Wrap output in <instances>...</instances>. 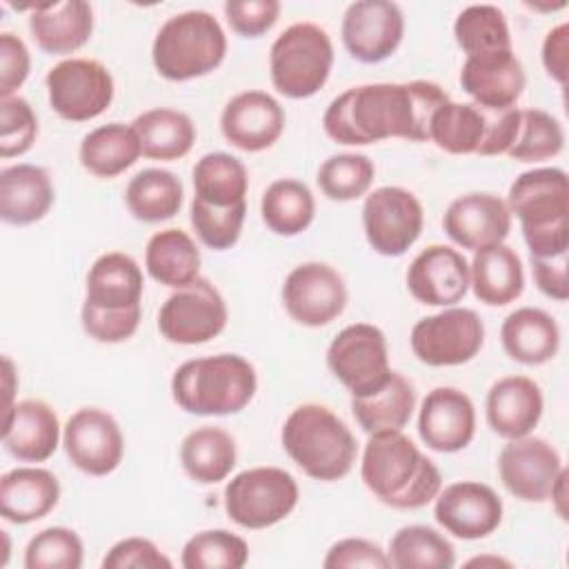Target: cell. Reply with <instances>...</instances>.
I'll list each match as a JSON object with an SVG mask.
<instances>
[{"label": "cell", "mask_w": 569, "mask_h": 569, "mask_svg": "<svg viewBox=\"0 0 569 569\" xmlns=\"http://www.w3.org/2000/svg\"><path fill=\"white\" fill-rule=\"evenodd\" d=\"M447 100V91L431 80L360 84L329 102L322 127L333 142L351 147L387 138L425 142L433 113Z\"/></svg>", "instance_id": "cell-1"}, {"label": "cell", "mask_w": 569, "mask_h": 569, "mask_svg": "<svg viewBox=\"0 0 569 569\" xmlns=\"http://www.w3.org/2000/svg\"><path fill=\"white\" fill-rule=\"evenodd\" d=\"M365 487L387 507L420 509L442 489L440 469L402 431L371 433L360 462Z\"/></svg>", "instance_id": "cell-2"}, {"label": "cell", "mask_w": 569, "mask_h": 569, "mask_svg": "<svg viewBox=\"0 0 569 569\" xmlns=\"http://www.w3.org/2000/svg\"><path fill=\"white\" fill-rule=\"evenodd\" d=\"M509 213L520 220L531 256L569 249V180L560 167L522 171L509 187Z\"/></svg>", "instance_id": "cell-3"}, {"label": "cell", "mask_w": 569, "mask_h": 569, "mask_svg": "<svg viewBox=\"0 0 569 569\" xmlns=\"http://www.w3.org/2000/svg\"><path fill=\"white\" fill-rule=\"evenodd\" d=\"M253 365L238 353H218L182 362L171 376L173 402L193 416H231L256 396Z\"/></svg>", "instance_id": "cell-4"}, {"label": "cell", "mask_w": 569, "mask_h": 569, "mask_svg": "<svg viewBox=\"0 0 569 569\" xmlns=\"http://www.w3.org/2000/svg\"><path fill=\"white\" fill-rule=\"evenodd\" d=\"M287 456L313 480L333 482L345 478L358 456L351 429L325 405L296 407L280 431Z\"/></svg>", "instance_id": "cell-5"}, {"label": "cell", "mask_w": 569, "mask_h": 569, "mask_svg": "<svg viewBox=\"0 0 569 569\" xmlns=\"http://www.w3.org/2000/svg\"><path fill=\"white\" fill-rule=\"evenodd\" d=\"M227 56V36L209 11L191 9L162 22L151 44L156 71L171 82L202 78Z\"/></svg>", "instance_id": "cell-6"}, {"label": "cell", "mask_w": 569, "mask_h": 569, "mask_svg": "<svg viewBox=\"0 0 569 569\" xmlns=\"http://www.w3.org/2000/svg\"><path fill=\"white\" fill-rule=\"evenodd\" d=\"M520 127V109H491L476 102L447 100L431 118L429 140L451 156L507 153Z\"/></svg>", "instance_id": "cell-7"}, {"label": "cell", "mask_w": 569, "mask_h": 569, "mask_svg": "<svg viewBox=\"0 0 569 569\" xmlns=\"http://www.w3.org/2000/svg\"><path fill=\"white\" fill-rule=\"evenodd\" d=\"M333 44L313 22H293L269 49V73L278 93L302 100L316 96L329 80Z\"/></svg>", "instance_id": "cell-8"}, {"label": "cell", "mask_w": 569, "mask_h": 569, "mask_svg": "<svg viewBox=\"0 0 569 569\" xmlns=\"http://www.w3.org/2000/svg\"><path fill=\"white\" fill-rule=\"evenodd\" d=\"M298 482L280 467H253L236 473L224 487V511L238 527L267 529L298 505Z\"/></svg>", "instance_id": "cell-9"}, {"label": "cell", "mask_w": 569, "mask_h": 569, "mask_svg": "<svg viewBox=\"0 0 569 569\" xmlns=\"http://www.w3.org/2000/svg\"><path fill=\"white\" fill-rule=\"evenodd\" d=\"M327 367L351 398L376 393L391 378L385 333L369 322L345 327L327 349Z\"/></svg>", "instance_id": "cell-10"}, {"label": "cell", "mask_w": 569, "mask_h": 569, "mask_svg": "<svg viewBox=\"0 0 569 569\" xmlns=\"http://www.w3.org/2000/svg\"><path fill=\"white\" fill-rule=\"evenodd\" d=\"M413 356L429 367H456L473 360L485 342V325L473 309L445 307L420 318L409 336Z\"/></svg>", "instance_id": "cell-11"}, {"label": "cell", "mask_w": 569, "mask_h": 569, "mask_svg": "<svg viewBox=\"0 0 569 569\" xmlns=\"http://www.w3.org/2000/svg\"><path fill=\"white\" fill-rule=\"evenodd\" d=\"M51 109L71 122H87L104 113L116 87L111 71L93 58H67L47 73Z\"/></svg>", "instance_id": "cell-12"}, {"label": "cell", "mask_w": 569, "mask_h": 569, "mask_svg": "<svg viewBox=\"0 0 569 569\" xmlns=\"http://www.w3.org/2000/svg\"><path fill=\"white\" fill-rule=\"evenodd\" d=\"M227 318L229 311L216 284L207 278H196L162 302L158 329L173 345H202L224 331Z\"/></svg>", "instance_id": "cell-13"}, {"label": "cell", "mask_w": 569, "mask_h": 569, "mask_svg": "<svg viewBox=\"0 0 569 569\" xmlns=\"http://www.w3.org/2000/svg\"><path fill=\"white\" fill-rule=\"evenodd\" d=\"M422 224V204L405 187H378L365 198V238L369 247L380 256H402L420 238Z\"/></svg>", "instance_id": "cell-14"}, {"label": "cell", "mask_w": 569, "mask_h": 569, "mask_svg": "<svg viewBox=\"0 0 569 569\" xmlns=\"http://www.w3.org/2000/svg\"><path fill=\"white\" fill-rule=\"evenodd\" d=\"M282 305L298 325L325 327L345 311L347 284L331 264L302 262L284 278Z\"/></svg>", "instance_id": "cell-15"}, {"label": "cell", "mask_w": 569, "mask_h": 569, "mask_svg": "<svg viewBox=\"0 0 569 569\" xmlns=\"http://www.w3.org/2000/svg\"><path fill=\"white\" fill-rule=\"evenodd\" d=\"M62 445L76 469L87 476H109L124 453L116 418L98 407H82L62 427Z\"/></svg>", "instance_id": "cell-16"}, {"label": "cell", "mask_w": 569, "mask_h": 569, "mask_svg": "<svg viewBox=\"0 0 569 569\" xmlns=\"http://www.w3.org/2000/svg\"><path fill=\"white\" fill-rule=\"evenodd\" d=\"M340 36L353 60L365 64L382 62L393 56L402 42V9L391 0L351 2L342 16Z\"/></svg>", "instance_id": "cell-17"}, {"label": "cell", "mask_w": 569, "mask_h": 569, "mask_svg": "<svg viewBox=\"0 0 569 569\" xmlns=\"http://www.w3.org/2000/svg\"><path fill=\"white\" fill-rule=\"evenodd\" d=\"M560 471V453L545 438H513L498 456V473L505 489L525 502H545Z\"/></svg>", "instance_id": "cell-18"}, {"label": "cell", "mask_w": 569, "mask_h": 569, "mask_svg": "<svg viewBox=\"0 0 569 569\" xmlns=\"http://www.w3.org/2000/svg\"><path fill=\"white\" fill-rule=\"evenodd\" d=\"M433 500L436 522L462 540L487 538L502 522V500L485 482L462 480L447 485Z\"/></svg>", "instance_id": "cell-19"}, {"label": "cell", "mask_w": 569, "mask_h": 569, "mask_svg": "<svg viewBox=\"0 0 569 569\" xmlns=\"http://www.w3.org/2000/svg\"><path fill=\"white\" fill-rule=\"evenodd\" d=\"M445 233L462 249L480 251L502 244L511 231V213L496 193L471 191L449 202L442 216Z\"/></svg>", "instance_id": "cell-20"}, {"label": "cell", "mask_w": 569, "mask_h": 569, "mask_svg": "<svg viewBox=\"0 0 569 569\" xmlns=\"http://www.w3.org/2000/svg\"><path fill=\"white\" fill-rule=\"evenodd\" d=\"M284 109L260 89L233 96L220 113V131L224 140L242 151L256 153L269 149L284 131Z\"/></svg>", "instance_id": "cell-21"}, {"label": "cell", "mask_w": 569, "mask_h": 569, "mask_svg": "<svg viewBox=\"0 0 569 569\" xmlns=\"http://www.w3.org/2000/svg\"><path fill=\"white\" fill-rule=\"evenodd\" d=\"M409 293L429 307H456L469 291V262L447 244H429L407 269Z\"/></svg>", "instance_id": "cell-22"}, {"label": "cell", "mask_w": 569, "mask_h": 569, "mask_svg": "<svg viewBox=\"0 0 569 569\" xmlns=\"http://www.w3.org/2000/svg\"><path fill=\"white\" fill-rule=\"evenodd\" d=\"M418 433L438 453L465 449L476 433V407L471 398L456 387L431 389L420 405Z\"/></svg>", "instance_id": "cell-23"}, {"label": "cell", "mask_w": 569, "mask_h": 569, "mask_svg": "<svg viewBox=\"0 0 569 569\" xmlns=\"http://www.w3.org/2000/svg\"><path fill=\"white\" fill-rule=\"evenodd\" d=\"M2 445L22 462H44L60 445V422L44 400H20L2 413Z\"/></svg>", "instance_id": "cell-24"}, {"label": "cell", "mask_w": 569, "mask_h": 569, "mask_svg": "<svg viewBox=\"0 0 569 569\" xmlns=\"http://www.w3.org/2000/svg\"><path fill=\"white\" fill-rule=\"evenodd\" d=\"M545 398L527 376H505L496 380L487 393L485 413L493 433L513 440L529 436L540 422Z\"/></svg>", "instance_id": "cell-25"}, {"label": "cell", "mask_w": 569, "mask_h": 569, "mask_svg": "<svg viewBox=\"0 0 569 569\" xmlns=\"http://www.w3.org/2000/svg\"><path fill=\"white\" fill-rule=\"evenodd\" d=\"M460 84L476 104L505 109L516 107L525 91L527 76L513 51L467 58L460 69Z\"/></svg>", "instance_id": "cell-26"}, {"label": "cell", "mask_w": 569, "mask_h": 569, "mask_svg": "<svg viewBox=\"0 0 569 569\" xmlns=\"http://www.w3.org/2000/svg\"><path fill=\"white\" fill-rule=\"evenodd\" d=\"M29 31L44 53H73L91 38L93 9L84 0L38 4L31 9Z\"/></svg>", "instance_id": "cell-27"}, {"label": "cell", "mask_w": 569, "mask_h": 569, "mask_svg": "<svg viewBox=\"0 0 569 569\" xmlns=\"http://www.w3.org/2000/svg\"><path fill=\"white\" fill-rule=\"evenodd\" d=\"M60 500L58 478L42 467H16L0 478V516L13 525L44 518Z\"/></svg>", "instance_id": "cell-28"}, {"label": "cell", "mask_w": 569, "mask_h": 569, "mask_svg": "<svg viewBox=\"0 0 569 569\" xmlns=\"http://www.w3.org/2000/svg\"><path fill=\"white\" fill-rule=\"evenodd\" d=\"M53 184L38 164H11L0 171V218L7 224L24 227L42 220L53 204Z\"/></svg>", "instance_id": "cell-29"}, {"label": "cell", "mask_w": 569, "mask_h": 569, "mask_svg": "<svg viewBox=\"0 0 569 569\" xmlns=\"http://www.w3.org/2000/svg\"><path fill=\"white\" fill-rule=\"evenodd\" d=\"M505 353L520 365H545L560 347V329L556 320L538 307H520L511 311L500 327Z\"/></svg>", "instance_id": "cell-30"}, {"label": "cell", "mask_w": 569, "mask_h": 569, "mask_svg": "<svg viewBox=\"0 0 569 569\" xmlns=\"http://www.w3.org/2000/svg\"><path fill=\"white\" fill-rule=\"evenodd\" d=\"M469 287L473 296L489 307L513 302L525 289L520 256L505 242L476 251L469 264Z\"/></svg>", "instance_id": "cell-31"}, {"label": "cell", "mask_w": 569, "mask_h": 569, "mask_svg": "<svg viewBox=\"0 0 569 569\" xmlns=\"http://www.w3.org/2000/svg\"><path fill=\"white\" fill-rule=\"evenodd\" d=\"M144 291V278L138 262L120 251L96 258L87 273L84 300L102 309L138 307Z\"/></svg>", "instance_id": "cell-32"}, {"label": "cell", "mask_w": 569, "mask_h": 569, "mask_svg": "<svg viewBox=\"0 0 569 569\" xmlns=\"http://www.w3.org/2000/svg\"><path fill=\"white\" fill-rule=\"evenodd\" d=\"M200 249L182 229L156 231L144 249V267L149 276L171 289L187 287L200 278Z\"/></svg>", "instance_id": "cell-33"}, {"label": "cell", "mask_w": 569, "mask_h": 569, "mask_svg": "<svg viewBox=\"0 0 569 569\" xmlns=\"http://www.w3.org/2000/svg\"><path fill=\"white\" fill-rule=\"evenodd\" d=\"M236 440L220 427H198L180 442V462L184 473L198 485H216L236 467Z\"/></svg>", "instance_id": "cell-34"}, {"label": "cell", "mask_w": 569, "mask_h": 569, "mask_svg": "<svg viewBox=\"0 0 569 569\" xmlns=\"http://www.w3.org/2000/svg\"><path fill=\"white\" fill-rule=\"evenodd\" d=\"M144 158L178 160L184 158L196 142V124L178 109H147L131 122Z\"/></svg>", "instance_id": "cell-35"}, {"label": "cell", "mask_w": 569, "mask_h": 569, "mask_svg": "<svg viewBox=\"0 0 569 569\" xmlns=\"http://www.w3.org/2000/svg\"><path fill=\"white\" fill-rule=\"evenodd\" d=\"M142 156L140 140L131 124L109 122L91 129L78 149L80 164L98 178H116Z\"/></svg>", "instance_id": "cell-36"}, {"label": "cell", "mask_w": 569, "mask_h": 569, "mask_svg": "<svg viewBox=\"0 0 569 569\" xmlns=\"http://www.w3.org/2000/svg\"><path fill=\"white\" fill-rule=\"evenodd\" d=\"M416 409V389L398 371L382 389L365 398H351V413L365 433L402 431Z\"/></svg>", "instance_id": "cell-37"}, {"label": "cell", "mask_w": 569, "mask_h": 569, "mask_svg": "<svg viewBox=\"0 0 569 569\" xmlns=\"http://www.w3.org/2000/svg\"><path fill=\"white\" fill-rule=\"evenodd\" d=\"M182 182L176 173L158 167L138 171L124 189V204L140 222H162L173 218L182 207Z\"/></svg>", "instance_id": "cell-38"}, {"label": "cell", "mask_w": 569, "mask_h": 569, "mask_svg": "<svg viewBox=\"0 0 569 569\" xmlns=\"http://www.w3.org/2000/svg\"><path fill=\"white\" fill-rule=\"evenodd\" d=\"M262 222L276 236H298L313 222L316 200L311 189L293 178L273 180L260 200Z\"/></svg>", "instance_id": "cell-39"}, {"label": "cell", "mask_w": 569, "mask_h": 569, "mask_svg": "<svg viewBox=\"0 0 569 569\" xmlns=\"http://www.w3.org/2000/svg\"><path fill=\"white\" fill-rule=\"evenodd\" d=\"M193 178V198L213 204V207H231L247 202L249 176L247 167L231 153L213 151L204 153L191 171Z\"/></svg>", "instance_id": "cell-40"}, {"label": "cell", "mask_w": 569, "mask_h": 569, "mask_svg": "<svg viewBox=\"0 0 569 569\" xmlns=\"http://www.w3.org/2000/svg\"><path fill=\"white\" fill-rule=\"evenodd\" d=\"M387 556L396 569H451L456 565L453 545L427 525L400 527L389 540Z\"/></svg>", "instance_id": "cell-41"}, {"label": "cell", "mask_w": 569, "mask_h": 569, "mask_svg": "<svg viewBox=\"0 0 569 569\" xmlns=\"http://www.w3.org/2000/svg\"><path fill=\"white\" fill-rule=\"evenodd\" d=\"M453 38L467 58L513 51L505 13L493 4H469L453 22Z\"/></svg>", "instance_id": "cell-42"}, {"label": "cell", "mask_w": 569, "mask_h": 569, "mask_svg": "<svg viewBox=\"0 0 569 569\" xmlns=\"http://www.w3.org/2000/svg\"><path fill=\"white\" fill-rule=\"evenodd\" d=\"M247 560L249 545L227 529H207L191 536L180 553L184 569H240Z\"/></svg>", "instance_id": "cell-43"}, {"label": "cell", "mask_w": 569, "mask_h": 569, "mask_svg": "<svg viewBox=\"0 0 569 569\" xmlns=\"http://www.w3.org/2000/svg\"><path fill=\"white\" fill-rule=\"evenodd\" d=\"M565 149L562 124L542 109H520V127L507 156L518 162H540Z\"/></svg>", "instance_id": "cell-44"}, {"label": "cell", "mask_w": 569, "mask_h": 569, "mask_svg": "<svg viewBox=\"0 0 569 569\" xmlns=\"http://www.w3.org/2000/svg\"><path fill=\"white\" fill-rule=\"evenodd\" d=\"M373 176L376 167L365 153H336L320 164L316 180L329 200L349 202L369 191Z\"/></svg>", "instance_id": "cell-45"}, {"label": "cell", "mask_w": 569, "mask_h": 569, "mask_svg": "<svg viewBox=\"0 0 569 569\" xmlns=\"http://www.w3.org/2000/svg\"><path fill=\"white\" fill-rule=\"evenodd\" d=\"M247 216V202L231 207H213L198 198L191 200L189 218L200 242L213 251L231 249L242 231Z\"/></svg>", "instance_id": "cell-46"}, {"label": "cell", "mask_w": 569, "mask_h": 569, "mask_svg": "<svg viewBox=\"0 0 569 569\" xmlns=\"http://www.w3.org/2000/svg\"><path fill=\"white\" fill-rule=\"evenodd\" d=\"M82 558V540L69 527H47L24 549L27 569H80Z\"/></svg>", "instance_id": "cell-47"}, {"label": "cell", "mask_w": 569, "mask_h": 569, "mask_svg": "<svg viewBox=\"0 0 569 569\" xmlns=\"http://www.w3.org/2000/svg\"><path fill=\"white\" fill-rule=\"evenodd\" d=\"M38 138V116L20 96L0 98V156L27 153Z\"/></svg>", "instance_id": "cell-48"}, {"label": "cell", "mask_w": 569, "mask_h": 569, "mask_svg": "<svg viewBox=\"0 0 569 569\" xmlns=\"http://www.w3.org/2000/svg\"><path fill=\"white\" fill-rule=\"evenodd\" d=\"M140 316H142L140 305L129 309H102L84 300L80 309L84 333L96 342H104V345L129 340L138 331Z\"/></svg>", "instance_id": "cell-49"}, {"label": "cell", "mask_w": 569, "mask_h": 569, "mask_svg": "<svg viewBox=\"0 0 569 569\" xmlns=\"http://www.w3.org/2000/svg\"><path fill=\"white\" fill-rule=\"evenodd\" d=\"M280 16L278 0H227L224 2V18L242 38H258L267 33Z\"/></svg>", "instance_id": "cell-50"}, {"label": "cell", "mask_w": 569, "mask_h": 569, "mask_svg": "<svg viewBox=\"0 0 569 569\" xmlns=\"http://www.w3.org/2000/svg\"><path fill=\"white\" fill-rule=\"evenodd\" d=\"M173 562L149 538L118 540L102 558V569H169Z\"/></svg>", "instance_id": "cell-51"}, {"label": "cell", "mask_w": 569, "mask_h": 569, "mask_svg": "<svg viewBox=\"0 0 569 569\" xmlns=\"http://www.w3.org/2000/svg\"><path fill=\"white\" fill-rule=\"evenodd\" d=\"M322 567H327V569H356V567L387 569L391 565H389L387 551H382L376 542H371L367 538H342L327 549Z\"/></svg>", "instance_id": "cell-52"}, {"label": "cell", "mask_w": 569, "mask_h": 569, "mask_svg": "<svg viewBox=\"0 0 569 569\" xmlns=\"http://www.w3.org/2000/svg\"><path fill=\"white\" fill-rule=\"evenodd\" d=\"M31 71V56L22 38L11 31L0 33V98L16 96Z\"/></svg>", "instance_id": "cell-53"}, {"label": "cell", "mask_w": 569, "mask_h": 569, "mask_svg": "<svg viewBox=\"0 0 569 569\" xmlns=\"http://www.w3.org/2000/svg\"><path fill=\"white\" fill-rule=\"evenodd\" d=\"M531 271L538 289L558 302L569 298L567 282V251L556 256H531Z\"/></svg>", "instance_id": "cell-54"}, {"label": "cell", "mask_w": 569, "mask_h": 569, "mask_svg": "<svg viewBox=\"0 0 569 569\" xmlns=\"http://www.w3.org/2000/svg\"><path fill=\"white\" fill-rule=\"evenodd\" d=\"M567 51H569V24L560 22L553 29H549L542 40L545 71L558 84L567 82Z\"/></svg>", "instance_id": "cell-55"}, {"label": "cell", "mask_w": 569, "mask_h": 569, "mask_svg": "<svg viewBox=\"0 0 569 569\" xmlns=\"http://www.w3.org/2000/svg\"><path fill=\"white\" fill-rule=\"evenodd\" d=\"M565 487H567V469L562 467V471L558 473V478H556V482L551 487V493H549V498H551V502H553V507H556V511H558V516L562 520H567V509H565L567 493H565Z\"/></svg>", "instance_id": "cell-56"}, {"label": "cell", "mask_w": 569, "mask_h": 569, "mask_svg": "<svg viewBox=\"0 0 569 569\" xmlns=\"http://www.w3.org/2000/svg\"><path fill=\"white\" fill-rule=\"evenodd\" d=\"M4 393H7V400H4V411L2 413H7L11 407H13V402H11V396H13V387H16V373H13V362L4 356Z\"/></svg>", "instance_id": "cell-57"}, {"label": "cell", "mask_w": 569, "mask_h": 569, "mask_svg": "<svg viewBox=\"0 0 569 569\" xmlns=\"http://www.w3.org/2000/svg\"><path fill=\"white\" fill-rule=\"evenodd\" d=\"M465 565L467 567H511V562L500 556H476V558H469Z\"/></svg>", "instance_id": "cell-58"}]
</instances>
